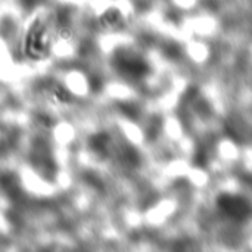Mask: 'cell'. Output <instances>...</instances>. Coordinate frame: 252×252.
Masks as SVG:
<instances>
[{"label":"cell","instance_id":"1","mask_svg":"<svg viewBox=\"0 0 252 252\" xmlns=\"http://www.w3.org/2000/svg\"><path fill=\"white\" fill-rule=\"evenodd\" d=\"M112 66L121 77L128 80H142L148 77L151 71V66L143 56L124 47L118 49L112 56Z\"/></svg>","mask_w":252,"mask_h":252},{"label":"cell","instance_id":"2","mask_svg":"<svg viewBox=\"0 0 252 252\" xmlns=\"http://www.w3.org/2000/svg\"><path fill=\"white\" fill-rule=\"evenodd\" d=\"M217 207L220 213H223L227 219L241 223L251 217L252 202L248 198L233 193H221L219 196Z\"/></svg>","mask_w":252,"mask_h":252},{"label":"cell","instance_id":"3","mask_svg":"<svg viewBox=\"0 0 252 252\" xmlns=\"http://www.w3.org/2000/svg\"><path fill=\"white\" fill-rule=\"evenodd\" d=\"M47 37L44 31L34 30L27 38V53L32 58H40L47 53Z\"/></svg>","mask_w":252,"mask_h":252},{"label":"cell","instance_id":"4","mask_svg":"<svg viewBox=\"0 0 252 252\" xmlns=\"http://www.w3.org/2000/svg\"><path fill=\"white\" fill-rule=\"evenodd\" d=\"M109 145H111V137L105 131L94 133L89 139V148L96 155H106L108 154V149H109Z\"/></svg>","mask_w":252,"mask_h":252},{"label":"cell","instance_id":"5","mask_svg":"<svg viewBox=\"0 0 252 252\" xmlns=\"http://www.w3.org/2000/svg\"><path fill=\"white\" fill-rule=\"evenodd\" d=\"M49 92H50L52 97H53L56 102H59V103H65V102H69V100H71V94L68 93V90H65V89H63L62 86H59V84L52 86V89H50Z\"/></svg>","mask_w":252,"mask_h":252}]
</instances>
